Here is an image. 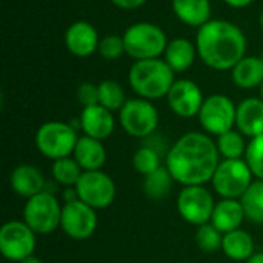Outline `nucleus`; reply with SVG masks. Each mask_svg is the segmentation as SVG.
<instances>
[{
	"label": "nucleus",
	"instance_id": "nucleus-1",
	"mask_svg": "<svg viewBox=\"0 0 263 263\" xmlns=\"http://www.w3.org/2000/svg\"><path fill=\"white\" fill-rule=\"evenodd\" d=\"M220 163L216 142L206 133L191 131L179 137L170 148L165 166L173 179L183 186L205 185Z\"/></svg>",
	"mask_w": 263,
	"mask_h": 263
},
{
	"label": "nucleus",
	"instance_id": "nucleus-2",
	"mask_svg": "<svg viewBox=\"0 0 263 263\" xmlns=\"http://www.w3.org/2000/svg\"><path fill=\"white\" fill-rule=\"evenodd\" d=\"M247 45L243 31L222 18H211L196 35L199 59L214 71H231L247 55Z\"/></svg>",
	"mask_w": 263,
	"mask_h": 263
},
{
	"label": "nucleus",
	"instance_id": "nucleus-3",
	"mask_svg": "<svg viewBox=\"0 0 263 263\" xmlns=\"http://www.w3.org/2000/svg\"><path fill=\"white\" fill-rule=\"evenodd\" d=\"M176 82V72L170 68L165 59L137 60L131 65L128 72V83L131 89L146 100H159L166 97Z\"/></svg>",
	"mask_w": 263,
	"mask_h": 263
},
{
	"label": "nucleus",
	"instance_id": "nucleus-4",
	"mask_svg": "<svg viewBox=\"0 0 263 263\" xmlns=\"http://www.w3.org/2000/svg\"><path fill=\"white\" fill-rule=\"evenodd\" d=\"M123 42L126 54L134 62L159 59L168 46L165 31L153 22H137L128 26L123 32Z\"/></svg>",
	"mask_w": 263,
	"mask_h": 263
},
{
	"label": "nucleus",
	"instance_id": "nucleus-5",
	"mask_svg": "<svg viewBox=\"0 0 263 263\" xmlns=\"http://www.w3.org/2000/svg\"><path fill=\"white\" fill-rule=\"evenodd\" d=\"M79 142L77 131L65 122H46L35 133V146L42 156L51 160L71 157Z\"/></svg>",
	"mask_w": 263,
	"mask_h": 263
},
{
	"label": "nucleus",
	"instance_id": "nucleus-6",
	"mask_svg": "<svg viewBox=\"0 0 263 263\" xmlns=\"http://www.w3.org/2000/svg\"><path fill=\"white\" fill-rule=\"evenodd\" d=\"M62 208L54 194L43 191L26 200L23 206V222L35 234H51L60 228Z\"/></svg>",
	"mask_w": 263,
	"mask_h": 263
},
{
	"label": "nucleus",
	"instance_id": "nucleus-7",
	"mask_svg": "<svg viewBox=\"0 0 263 263\" xmlns=\"http://www.w3.org/2000/svg\"><path fill=\"white\" fill-rule=\"evenodd\" d=\"M253 173L245 159H225L213 176V188L222 199H240L253 183Z\"/></svg>",
	"mask_w": 263,
	"mask_h": 263
},
{
	"label": "nucleus",
	"instance_id": "nucleus-8",
	"mask_svg": "<svg viewBox=\"0 0 263 263\" xmlns=\"http://www.w3.org/2000/svg\"><path fill=\"white\" fill-rule=\"evenodd\" d=\"M119 122L128 136L146 139L159 126V111L151 100L140 97L129 99L119 111Z\"/></svg>",
	"mask_w": 263,
	"mask_h": 263
},
{
	"label": "nucleus",
	"instance_id": "nucleus-9",
	"mask_svg": "<svg viewBox=\"0 0 263 263\" xmlns=\"http://www.w3.org/2000/svg\"><path fill=\"white\" fill-rule=\"evenodd\" d=\"M237 116V105L225 94H213L205 99L200 112L199 122L206 134L222 136L227 131L234 129Z\"/></svg>",
	"mask_w": 263,
	"mask_h": 263
},
{
	"label": "nucleus",
	"instance_id": "nucleus-10",
	"mask_svg": "<svg viewBox=\"0 0 263 263\" xmlns=\"http://www.w3.org/2000/svg\"><path fill=\"white\" fill-rule=\"evenodd\" d=\"M35 233L23 220H9L0 228V253L9 262L20 263L34 256Z\"/></svg>",
	"mask_w": 263,
	"mask_h": 263
},
{
	"label": "nucleus",
	"instance_id": "nucleus-11",
	"mask_svg": "<svg viewBox=\"0 0 263 263\" xmlns=\"http://www.w3.org/2000/svg\"><path fill=\"white\" fill-rule=\"evenodd\" d=\"M214 206V199L205 185L183 186L177 196V211L180 217L196 227L211 222Z\"/></svg>",
	"mask_w": 263,
	"mask_h": 263
},
{
	"label": "nucleus",
	"instance_id": "nucleus-12",
	"mask_svg": "<svg viewBox=\"0 0 263 263\" xmlns=\"http://www.w3.org/2000/svg\"><path fill=\"white\" fill-rule=\"evenodd\" d=\"M74 188L79 200L94 210H105L116 199V183L102 170L83 171Z\"/></svg>",
	"mask_w": 263,
	"mask_h": 263
},
{
	"label": "nucleus",
	"instance_id": "nucleus-13",
	"mask_svg": "<svg viewBox=\"0 0 263 263\" xmlns=\"http://www.w3.org/2000/svg\"><path fill=\"white\" fill-rule=\"evenodd\" d=\"M97 214L96 210L83 203L82 200L65 202L62 208L60 228L63 233L74 240H86L97 230Z\"/></svg>",
	"mask_w": 263,
	"mask_h": 263
},
{
	"label": "nucleus",
	"instance_id": "nucleus-14",
	"mask_svg": "<svg viewBox=\"0 0 263 263\" xmlns=\"http://www.w3.org/2000/svg\"><path fill=\"white\" fill-rule=\"evenodd\" d=\"M166 102H168L170 109L176 116L182 119H191V117L199 116L200 108L205 102V97H203L200 86L194 80L179 79L171 86L166 96Z\"/></svg>",
	"mask_w": 263,
	"mask_h": 263
},
{
	"label": "nucleus",
	"instance_id": "nucleus-15",
	"mask_svg": "<svg viewBox=\"0 0 263 263\" xmlns=\"http://www.w3.org/2000/svg\"><path fill=\"white\" fill-rule=\"evenodd\" d=\"M99 43H100L99 31L92 23L86 20H77L71 23L65 32L66 49L79 59H86L94 52H97Z\"/></svg>",
	"mask_w": 263,
	"mask_h": 263
},
{
	"label": "nucleus",
	"instance_id": "nucleus-16",
	"mask_svg": "<svg viewBox=\"0 0 263 263\" xmlns=\"http://www.w3.org/2000/svg\"><path fill=\"white\" fill-rule=\"evenodd\" d=\"M79 119H80L83 134L97 140L108 139L114 133V128H116L112 111L106 109L102 105H92V106L83 108Z\"/></svg>",
	"mask_w": 263,
	"mask_h": 263
},
{
	"label": "nucleus",
	"instance_id": "nucleus-17",
	"mask_svg": "<svg viewBox=\"0 0 263 263\" xmlns=\"http://www.w3.org/2000/svg\"><path fill=\"white\" fill-rule=\"evenodd\" d=\"M9 183L12 191L26 200L43 193L46 188V180L42 171L29 163L17 165L9 176Z\"/></svg>",
	"mask_w": 263,
	"mask_h": 263
},
{
	"label": "nucleus",
	"instance_id": "nucleus-18",
	"mask_svg": "<svg viewBox=\"0 0 263 263\" xmlns=\"http://www.w3.org/2000/svg\"><path fill=\"white\" fill-rule=\"evenodd\" d=\"M236 128L250 139L263 134V100L260 97H248L237 105Z\"/></svg>",
	"mask_w": 263,
	"mask_h": 263
},
{
	"label": "nucleus",
	"instance_id": "nucleus-19",
	"mask_svg": "<svg viewBox=\"0 0 263 263\" xmlns=\"http://www.w3.org/2000/svg\"><path fill=\"white\" fill-rule=\"evenodd\" d=\"M247 219L245 210L242 206L240 199H222L214 206V213L211 217V223L222 233H231L242 227Z\"/></svg>",
	"mask_w": 263,
	"mask_h": 263
},
{
	"label": "nucleus",
	"instance_id": "nucleus-20",
	"mask_svg": "<svg viewBox=\"0 0 263 263\" xmlns=\"http://www.w3.org/2000/svg\"><path fill=\"white\" fill-rule=\"evenodd\" d=\"M174 15L186 26L202 28L211 20V2L210 0H173Z\"/></svg>",
	"mask_w": 263,
	"mask_h": 263
},
{
	"label": "nucleus",
	"instance_id": "nucleus-21",
	"mask_svg": "<svg viewBox=\"0 0 263 263\" xmlns=\"http://www.w3.org/2000/svg\"><path fill=\"white\" fill-rule=\"evenodd\" d=\"M72 157L83 171H99L106 162V149L102 140L82 136L79 137Z\"/></svg>",
	"mask_w": 263,
	"mask_h": 263
},
{
	"label": "nucleus",
	"instance_id": "nucleus-22",
	"mask_svg": "<svg viewBox=\"0 0 263 263\" xmlns=\"http://www.w3.org/2000/svg\"><path fill=\"white\" fill-rule=\"evenodd\" d=\"M197 57L199 54L196 43L183 37H177L168 42V46L163 54L165 62L174 72H185L186 69H190Z\"/></svg>",
	"mask_w": 263,
	"mask_h": 263
},
{
	"label": "nucleus",
	"instance_id": "nucleus-23",
	"mask_svg": "<svg viewBox=\"0 0 263 263\" xmlns=\"http://www.w3.org/2000/svg\"><path fill=\"white\" fill-rule=\"evenodd\" d=\"M231 79L240 89L260 88L263 83V59L257 55H245L231 69Z\"/></svg>",
	"mask_w": 263,
	"mask_h": 263
},
{
	"label": "nucleus",
	"instance_id": "nucleus-24",
	"mask_svg": "<svg viewBox=\"0 0 263 263\" xmlns=\"http://www.w3.org/2000/svg\"><path fill=\"white\" fill-rule=\"evenodd\" d=\"M222 251L234 262H247L254 256V240L250 233L239 228L223 234Z\"/></svg>",
	"mask_w": 263,
	"mask_h": 263
},
{
	"label": "nucleus",
	"instance_id": "nucleus-25",
	"mask_svg": "<svg viewBox=\"0 0 263 263\" xmlns=\"http://www.w3.org/2000/svg\"><path fill=\"white\" fill-rule=\"evenodd\" d=\"M174 182L176 180L173 179L168 168L160 166L157 171L145 176V179H143V193L153 200H162L171 193V188H173Z\"/></svg>",
	"mask_w": 263,
	"mask_h": 263
},
{
	"label": "nucleus",
	"instance_id": "nucleus-26",
	"mask_svg": "<svg viewBox=\"0 0 263 263\" xmlns=\"http://www.w3.org/2000/svg\"><path fill=\"white\" fill-rule=\"evenodd\" d=\"M248 220L263 225V180L253 182L247 193L240 197Z\"/></svg>",
	"mask_w": 263,
	"mask_h": 263
},
{
	"label": "nucleus",
	"instance_id": "nucleus-27",
	"mask_svg": "<svg viewBox=\"0 0 263 263\" xmlns=\"http://www.w3.org/2000/svg\"><path fill=\"white\" fill-rule=\"evenodd\" d=\"M219 154L225 159H242L245 157L248 143L245 142V136L239 129H231L223 133L216 140Z\"/></svg>",
	"mask_w": 263,
	"mask_h": 263
},
{
	"label": "nucleus",
	"instance_id": "nucleus-28",
	"mask_svg": "<svg viewBox=\"0 0 263 263\" xmlns=\"http://www.w3.org/2000/svg\"><path fill=\"white\" fill-rule=\"evenodd\" d=\"M126 103V96L117 80L106 79L99 83V105L109 111H120Z\"/></svg>",
	"mask_w": 263,
	"mask_h": 263
},
{
	"label": "nucleus",
	"instance_id": "nucleus-29",
	"mask_svg": "<svg viewBox=\"0 0 263 263\" xmlns=\"http://www.w3.org/2000/svg\"><path fill=\"white\" fill-rule=\"evenodd\" d=\"M83 174V170L76 162L74 157H65L54 160L52 165V177L59 185H63L66 188L76 186L80 176Z\"/></svg>",
	"mask_w": 263,
	"mask_h": 263
},
{
	"label": "nucleus",
	"instance_id": "nucleus-30",
	"mask_svg": "<svg viewBox=\"0 0 263 263\" xmlns=\"http://www.w3.org/2000/svg\"><path fill=\"white\" fill-rule=\"evenodd\" d=\"M160 162H162V156L157 151H154L153 148L145 146V145H142L136 151V154L133 157V166H134V170L139 174H142L143 177L148 176V174H151V173H154V171H157L162 166Z\"/></svg>",
	"mask_w": 263,
	"mask_h": 263
},
{
	"label": "nucleus",
	"instance_id": "nucleus-31",
	"mask_svg": "<svg viewBox=\"0 0 263 263\" xmlns=\"http://www.w3.org/2000/svg\"><path fill=\"white\" fill-rule=\"evenodd\" d=\"M223 234L210 222L200 225L196 231V243L203 253H216L222 250Z\"/></svg>",
	"mask_w": 263,
	"mask_h": 263
},
{
	"label": "nucleus",
	"instance_id": "nucleus-32",
	"mask_svg": "<svg viewBox=\"0 0 263 263\" xmlns=\"http://www.w3.org/2000/svg\"><path fill=\"white\" fill-rule=\"evenodd\" d=\"M97 52L106 62H116V60H119L123 54H126L123 35L108 34V35L102 37L100 39V43H99Z\"/></svg>",
	"mask_w": 263,
	"mask_h": 263
},
{
	"label": "nucleus",
	"instance_id": "nucleus-33",
	"mask_svg": "<svg viewBox=\"0 0 263 263\" xmlns=\"http://www.w3.org/2000/svg\"><path fill=\"white\" fill-rule=\"evenodd\" d=\"M245 162L248 163L253 176L259 180H263V134L248 142Z\"/></svg>",
	"mask_w": 263,
	"mask_h": 263
},
{
	"label": "nucleus",
	"instance_id": "nucleus-34",
	"mask_svg": "<svg viewBox=\"0 0 263 263\" xmlns=\"http://www.w3.org/2000/svg\"><path fill=\"white\" fill-rule=\"evenodd\" d=\"M77 100L83 108L99 105V85L85 82L77 88Z\"/></svg>",
	"mask_w": 263,
	"mask_h": 263
},
{
	"label": "nucleus",
	"instance_id": "nucleus-35",
	"mask_svg": "<svg viewBox=\"0 0 263 263\" xmlns=\"http://www.w3.org/2000/svg\"><path fill=\"white\" fill-rule=\"evenodd\" d=\"M116 8L123 9V11H133L140 6H143L148 0H109Z\"/></svg>",
	"mask_w": 263,
	"mask_h": 263
},
{
	"label": "nucleus",
	"instance_id": "nucleus-36",
	"mask_svg": "<svg viewBox=\"0 0 263 263\" xmlns=\"http://www.w3.org/2000/svg\"><path fill=\"white\" fill-rule=\"evenodd\" d=\"M228 6L231 8H236V9H242V8H247L250 6L254 0H223Z\"/></svg>",
	"mask_w": 263,
	"mask_h": 263
},
{
	"label": "nucleus",
	"instance_id": "nucleus-37",
	"mask_svg": "<svg viewBox=\"0 0 263 263\" xmlns=\"http://www.w3.org/2000/svg\"><path fill=\"white\" fill-rule=\"evenodd\" d=\"M247 263H263V251L260 253H254V256L251 259H248Z\"/></svg>",
	"mask_w": 263,
	"mask_h": 263
},
{
	"label": "nucleus",
	"instance_id": "nucleus-38",
	"mask_svg": "<svg viewBox=\"0 0 263 263\" xmlns=\"http://www.w3.org/2000/svg\"><path fill=\"white\" fill-rule=\"evenodd\" d=\"M20 263H43L39 257H35V256H29L28 259H25V260H22Z\"/></svg>",
	"mask_w": 263,
	"mask_h": 263
},
{
	"label": "nucleus",
	"instance_id": "nucleus-39",
	"mask_svg": "<svg viewBox=\"0 0 263 263\" xmlns=\"http://www.w3.org/2000/svg\"><path fill=\"white\" fill-rule=\"evenodd\" d=\"M259 25H260V28H262L263 31V9L262 12H260V15H259Z\"/></svg>",
	"mask_w": 263,
	"mask_h": 263
},
{
	"label": "nucleus",
	"instance_id": "nucleus-40",
	"mask_svg": "<svg viewBox=\"0 0 263 263\" xmlns=\"http://www.w3.org/2000/svg\"><path fill=\"white\" fill-rule=\"evenodd\" d=\"M260 99L263 100V83H262V86H260Z\"/></svg>",
	"mask_w": 263,
	"mask_h": 263
},
{
	"label": "nucleus",
	"instance_id": "nucleus-41",
	"mask_svg": "<svg viewBox=\"0 0 263 263\" xmlns=\"http://www.w3.org/2000/svg\"><path fill=\"white\" fill-rule=\"evenodd\" d=\"M262 59H263V57H262Z\"/></svg>",
	"mask_w": 263,
	"mask_h": 263
}]
</instances>
